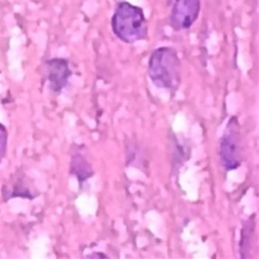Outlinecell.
Here are the masks:
<instances>
[{"label": "cell", "mask_w": 259, "mask_h": 259, "mask_svg": "<svg viewBox=\"0 0 259 259\" xmlns=\"http://www.w3.org/2000/svg\"><path fill=\"white\" fill-rule=\"evenodd\" d=\"M114 35L124 44H135L147 38L148 20L144 10L127 1H119L110 20Z\"/></svg>", "instance_id": "cell-1"}, {"label": "cell", "mask_w": 259, "mask_h": 259, "mask_svg": "<svg viewBox=\"0 0 259 259\" xmlns=\"http://www.w3.org/2000/svg\"><path fill=\"white\" fill-rule=\"evenodd\" d=\"M220 159L227 171L237 169L242 163L241 132L238 118L232 116L220 140Z\"/></svg>", "instance_id": "cell-3"}, {"label": "cell", "mask_w": 259, "mask_h": 259, "mask_svg": "<svg viewBox=\"0 0 259 259\" xmlns=\"http://www.w3.org/2000/svg\"><path fill=\"white\" fill-rule=\"evenodd\" d=\"M200 0H171L169 24L178 31L191 27L200 13Z\"/></svg>", "instance_id": "cell-4"}, {"label": "cell", "mask_w": 259, "mask_h": 259, "mask_svg": "<svg viewBox=\"0 0 259 259\" xmlns=\"http://www.w3.org/2000/svg\"><path fill=\"white\" fill-rule=\"evenodd\" d=\"M254 215L250 218L248 221L244 223L243 229L241 231V239H240V253L241 258H248L247 253L250 252L251 246L254 238Z\"/></svg>", "instance_id": "cell-7"}, {"label": "cell", "mask_w": 259, "mask_h": 259, "mask_svg": "<svg viewBox=\"0 0 259 259\" xmlns=\"http://www.w3.org/2000/svg\"><path fill=\"white\" fill-rule=\"evenodd\" d=\"M70 171L76 176L80 186L94 174L90 163L80 152H75L71 155Z\"/></svg>", "instance_id": "cell-6"}, {"label": "cell", "mask_w": 259, "mask_h": 259, "mask_svg": "<svg viewBox=\"0 0 259 259\" xmlns=\"http://www.w3.org/2000/svg\"><path fill=\"white\" fill-rule=\"evenodd\" d=\"M148 75L156 87L177 90L181 82V62L178 53L170 47L154 50L148 62Z\"/></svg>", "instance_id": "cell-2"}, {"label": "cell", "mask_w": 259, "mask_h": 259, "mask_svg": "<svg viewBox=\"0 0 259 259\" xmlns=\"http://www.w3.org/2000/svg\"><path fill=\"white\" fill-rule=\"evenodd\" d=\"M7 148V131L6 127L0 122V161L4 158Z\"/></svg>", "instance_id": "cell-8"}, {"label": "cell", "mask_w": 259, "mask_h": 259, "mask_svg": "<svg viewBox=\"0 0 259 259\" xmlns=\"http://www.w3.org/2000/svg\"><path fill=\"white\" fill-rule=\"evenodd\" d=\"M45 79L49 82L50 89L55 93H60L69 82L72 76L69 62L63 58H53L47 60L42 65Z\"/></svg>", "instance_id": "cell-5"}]
</instances>
